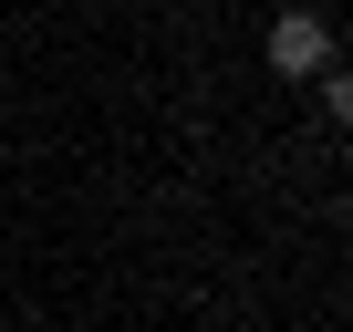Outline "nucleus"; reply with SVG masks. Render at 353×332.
Instances as JSON below:
<instances>
[{
    "label": "nucleus",
    "mask_w": 353,
    "mask_h": 332,
    "mask_svg": "<svg viewBox=\"0 0 353 332\" xmlns=\"http://www.w3.org/2000/svg\"><path fill=\"white\" fill-rule=\"evenodd\" d=\"M260 52H270L281 83H312V73H332V21H322V11H281Z\"/></svg>",
    "instance_id": "f257e3e1"
},
{
    "label": "nucleus",
    "mask_w": 353,
    "mask_h": 332,
    "mask_svg": "<svg viewBox=\"0 0 353 332\" xmlns=\"http://www.w3.org/2000/svg\"><path fill=\"white\" fill-rule=\"evenodd\" d=\"M312 83H322V114H332V125H353V73L332 63V73H312Z\"/></svg>",
    "instance_id": "f03ea898"
}]
</instances>
